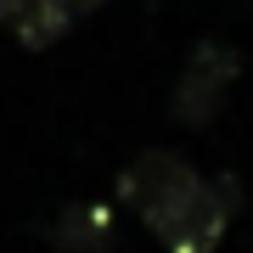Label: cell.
I'll return each mask as SVG.
<instances>
[{
    "instance_id": "obj_1",
    "label": "cell",
    "mask_w": 253,
    "mask_h": 253,
    "mask_svg": "<svg viewBox=\"0 0 253 253\" xmlns=\"http://www.w3.org/2000/svg\"><path fill=\"white\" fill-rule=\"evenodd\" d=\"M242 208V186L236 174H214V180H197L180 203L152 225V236L169 253H214V242L225 236V225Z\"/></svg>"
},
{
    "instance_id": "obj_2",
    "label": "cell",
    "mask_w": 253,
    "mask_h": 253,
    "mask_svg": "<svg viewBox=\"0 0 253 253\" xmlns=\"http://www.w3.org/2000/svg\"><path fill=\"white\" fill-rule=\"evenodd\" d=\"M236 73H242V56L231 45H219V40H203V45L186 56V73H180V84H174V101H169L174 124L208 129L219 118V107H225Z\"/></svg>"
},
{
    "instance_id": "obj_3",
    "label": "cell",
    "mask_w": 253,
    "mask_h": 253,
    "mask_svg": "<svg viewBox=\"0 0 253 253\" xmlns=\"http://www.w3.org/2000/svg\"><path fill=\"white\" fill-rule=\"evenodd\" d=\"M197 180H203V174L191 169V158H186V152H174V146H152V152H141V158L124 169V180H118V197L135 208L141 225L152 231V225H158V219L169 214V208L180 203Z\"/></svg>"
},
{
    "instance_id": "obj_4",
    "label": "cell",
    "mask_w": 253,
    "mask_h": 253,
    "mask_svg": "<svg viewBox=\"0 0 253 253\" xmlns=\"http://www.w3.org/2000/svg\"><path fill=\"white\" fill-rule=\"evenodd\" d=\"M73 23L79 17H73L68 0H0V28H6L17 45H28V51L56 45Z\"/></svg>"
},
{
    "instance_id": "obj_5",
    "label": "cell",
    "mask_w": 253,
    "mask_h": 253,
    "mask_svg": "<svg viewBox=\"0 0 253 253\" xmlns=\"http://www.w3.org/2000/svg\"><path fill=\"white\" fill-rule=\"evenodd\" d=\"M51 242L62 253H107L113 248V219L101 203H68L51 225Z\"/></svg>"
},
{
    "instance_id": "obj_6",
    "label": "cell",
    "mask_w": 253,
    "mask_h": 253,
    "mask_svg": "<svg viewBox=\"0 0 253 253\" xmlns=\"http://www.w3.org/2000/svg\"><path fill=\"white\" fill-rule=\"evenodd\" d=\"M68 6H73V17H84V11H96L101 0H68Z\"/></svg>"
}]
</instances>
